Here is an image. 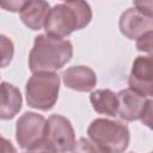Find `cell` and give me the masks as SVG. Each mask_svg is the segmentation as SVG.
<instances>
[{
	"mask_svg": "<svg viewBox=\"0 0 153 153\" xmlns=\"http://www.w3.org/2000/svg\"><path fill=\"white\" fill-rule=\"evenodd\" d=\"M73 56V45L63 37L49 33L38 35L29 55V67L32 73L55 72L61 69Z\"/></svg>",
	"mask_w": 153,
	"mask_h": 153,
	"instance_id": "obj_1",
	"label": "cell"
},
{
	"mask_svg": "<svg viewBox=\"0 0 153 153\" xmlns=\"http://www.w3.org/2000/svg\"><path fill=\"white\" fill-rule=\"evenodd\" d=\"M92 19V10L85 0H71L50 8L45 20V32L66 37L74 30L86 27Z\"/></svg>",
	"mask_w": 153,
	"mask_h": 153,
	"instance_id": "obj_2",
	"label": "cell"
},
{
	"mask_svg": "<svg viewBox=\"0 0 153 153\" xmlns=\"http://www.w3.org/2000/svg\"><path fill=\"white\" fill-rule=\"evenodd\" d=\"M87 135L102 152L121 153L129 146V129L118 121L97 118L88 126Z\"/></svg>",
	"mask_w": 153,
	"mask_h": 153,
	"instance_id": "obj_3",
	"label": "cell"
},
{
	"mask_svg": "<svg viewBox=\"0 0 153 153\" xmlns=\"http://www.w3.org/2000/svg\"><path fill=\"white\" fill-rule=\"evenodd\" d=\"M60 91V78L55 72H36L25 86L26 103L30 108L48 111L57 98Z\"/></svg>",
	"mask_w": 153,
	"mask_h": 153,
	"instance_id": "obj_4",
	"label": "cell"
},
{
	"mask_svg": "<svg viewBox=\"0 0 153 153\" xmlns=\"http://www.w3.org/2000/svg\"><path fill=\"white\" fill-rule=\"evenodd\" d=\"M47 120L36 112H25L16 124V140L19 146L27 151H48Z\"/></svg>",
	"mask_w": 153,
	"mask_h": 153,
	"instance_id": "obj_5",
	"label": "cell"
},
{
	"mask_svg": "<svg viewBox=\"0 0 153 153\" xmlns=\"http://www.w3.org/2000/svg\"><path fill=\"white\" fill-rule=\"evenodd\" d=\"M47 145L50 152H72L75 149L74 129L66 117L51 115L47 121Z\"/></svg>",
	"mask_w": 153,
	"mask_h": 153,
	"instance_id": "obj_6",
	"label": "cell"
},
{
	"mask_svg": "<svg viewBox=\"0 0 153 153\" xmlns=\"http://www.w3.org/2000/svg\"><path fill=\"white\" fill-rule=\"evenodd\" d=\"M128 84L145 97L153 96V55L137 56L134 60Z\"/></svg>",
	"mask_w": 153,
	"mask_h": 153,
	"instance_id": "obj_7",
	"label": "cell"
},
{
	"mask_svg": "<svg viewBox=\"0 0 153 153\" xmlns=\"http://www.w3.org/2000/svg\"><path fill=\"white\" fill-rule=\"evenodd\" d=\"M118 25L122 35L134 41L143 32L153 30V19L143 16L135 7H130L121 14Z\"/></svg>",
	"mask_w": 153,
	"mask_h": 153,
	"instance_id": "obj_8",
	"label": "cell"
},
{
	"mask_svg": "<svg viewBox=\"0 0 153 153\" xmlns=\"http://www.w3.org/2000/svg\"><path fill=\"white\" fill-rule=\"evenodd\" d=\"M118 98V115L124 121L140 120L145 109L147 98L139 92L129 88L122 90L117 93Z\"/></svg>",
	"mask_w": 153,
	"mask_h": 153,
	"instance_id": "obj_9",
	"label": "cell"
},
{
	"mask_svg": "<svg viewBox=\"0 0 153 153\" xmlns=\"http://www.w3.org/2000/svg\"><path fill=\"white\" fill-rule=\"evenodd\" d=\"M63 84L74 91L88 92L97 84L96 73L87 66H73L62 74Z\"/></svg>",
	"mask_w": 153,
	"mask_h": 153,
	"instance_id": "obj_10",
	"label": "cell"
},
{
	"mask_svg": "<svg viewBox=\"0 0 153 153\" xmlns=\"http://www.w3.org/2000/svg\"><path fill=\"white\" fill-rule=\"evenodd\" d=\"M50 12V6L45 0H30L19 12L22 22L31 30H41Z\"/></svg>",
	"mask_w": 153,
	"mask_h": 153,
	"instance_id": "obj_11",
	"label": "cell"
},
{
	"mask_svg": "<svg viewBox=\"0 0 153 153\" xmlns=\"http://www.w3.org/2000/svg\"><path fill=\"white\" fill-rule=\"evenodd\" d=\"M22 94L20 91L6 82H1V103H0V117L2 120L13 118L22 109Z\"/></svg>",
	"mask_w": 153,
	"mask_h": 153,
	"instance_id": "obj_12",
	"label": "cell"
},
{
	"mask_svg": "<svg viewBox=\"0 0 153 153\" xmlns=\"http://www.w3.org/2000/svg\"><path fill=\"white\" fill-rule=\"evenodd\" d=\"M90 100L97 112L111 117L118 115V98L111 90H96L91 93Z\"/></svg>",
	"mask_w": 153,
	"mask_h": 153,
	"instance_id": "obj_13",
	"label": "cell"
},
{
	"mask_svg": "<svg viewBox=\"0 0 153 153\" xmlns=\"http://www.w3.org/2000/svg\"><path fill=\"white\" fill-rule=\"evenodd\" d=\"M136 49L139 51H143L153 55V30H148L143 32L136 39Z\"/></svg>",
	"mask_w": 153,
	"mask_h": 153,
	"instance_id": "obj_14",
	"label": "cell"
},
{
	"mask_svg": "<svg viewBox=\"0 0 153 153\" xmlns=\"http://www.w3.org/2000/svg\"><path fill=\"white\" fill-rule=\"evenodd\" d=\"M0 41H1V54H2L1 66L6 67L13 57V43L11 42V39H8L4 35L0 36Z\"/></svg>",
	"mask_w": 153,
	"mask_h": 153,
	"instance_id": "obj_15",
	"label": "cell"
},
{
	"mask_svg": "<svg viewBox=\"0 0 153 153\" xmlns=\"http://www.w3.org/2000/svg\"><path fill=\"white\" fill-rule=\"evenodd\" d=\"M140 120L146 127H148L149 129H153V100L152 99H147Z\"/></svg>",
	"mask_w": 153,
	"mask_h": 153,
	"instance_id": "obj_16",
	"label": "cell"
},
{
	"mask_svg": "<svg viewBox=\"0 0 153 153\" xmlns=\"http://www.w3.org/2000/svg\"><path fill=\"white\" fill-rule=\"evenodd\" d=\"M133 2L139 12L153 19V0H133Z\"/></svg>",
	"mask_w": 153,
	"mask_h": 153,
	"instance_id": "obj_17",
	"label": "cell"
},
{
	"mask_svg": "<svg viewBox=\"0 0 153 153\" xmlns=\"http://www.w3.org/2000/svg\"><path fill=\"white\" fill-rule=\"evenodd\" d=\"M30 0H0L1 7L10 12H20Z\"/></svg>",
	"mask_w": 153,
	"mask_h": 153,
	"instance_id": "obj_18",
	"label": "cell"
},
{
	"mask_svg": "<svg viewBox=\"0 0 153 153\" xmlns=\"http://www.w3.org/2000/svg\"><path fill=\"white\" fill-rule=\"evenodd\" d=\"M62 1H65V2H66V1H71V0H62Z\"/></svg>",
	"mask_w": 153,
	"mask_h": 153,
	"instance_id": "obj_19",
	"label": "cell"
}]
</instances>
